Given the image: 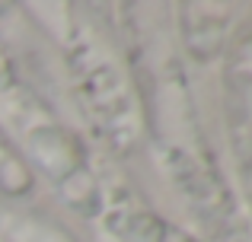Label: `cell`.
Returning <instances> with one entry per match:
<instances>
[{
	"instance_id": "6da1fadb",
	"label": "cell",
	"mask_w": 252,
	"mask_h": 242,
	"mask_svg": "<svg viewBox=\"0 0 252 242\" xmlns=\"http://www.w3.org/2000/svg\"><path fill=\"white\" fill-rule=\"evenodd\" d=\"M80 86L93 106V115H99V121L112 128L118 137V131H125V124L131 121V108H128V86H125L122 74L115 70V64L99 57V51H90L86 61L80 64Z\"/></svg>"
},
{
	"instance_id": "7a4b0ae2",
	"label": "cell",
	"mask_w": 252,
	"mask_h": 242,
	"mask_svg": "<svg viewBox=\"0 0 252 242\" xmlns=\"http://www.w3.org/2000/svg\"><path fill=\"white\" fill-rule=\"evenodd\" d=\"M157 230H160V236H157V239H150V242H191V239L185 236L182 230H172V226H166V223H160Z\"/></svg>"
}]
</instances>
